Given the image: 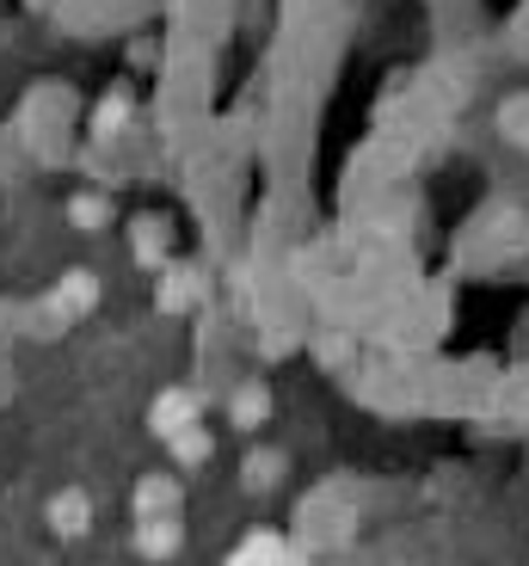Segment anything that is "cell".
<instances>
[{"label":"cell","mask_w":529,"mask_h":566,"mask_svg":"<svg viewBox=\"0 0 529 566\" xmlns=\"http://www.w3.org/2000/svg\"><path fill=\"white\" fill-rule=\"evenodd\" d=\"M284 566H301V554H284Z\"/></svg>","instance_id":"13"},{"label":"cell","mask_w":529,"mask_h":566,"mask_svg":"<svg viewBox=\"0 0 529 566\" xmlns=\"http://www.w3.org/2000/svg\"><path fill=\"white\" fill-rule=\"evenodd\" d=\"M124 124H129V99H105L93 112V129H124Z\"/></svg>","instance_id":"12"},{"label":"cell","mask_w":529,"mask_h":566,"mask_svg":"<svg viewBox=\"0 0 529 566\" xmlns=\"http://www.w3.org/2000/svg\"><path fill=\"white\" fill-rule=\"evenodd\" d=\"M179 542H186L179 517H142V530H136V548H142L148 560H172V554H179Z\"/></svg>","instance_id":"3"},{"label":"cell","mask_w":529,"mask_h":566,"mask_svg":"<svg viewBox=\"0 0 529 566\" xmlns=\"http://www.w3.org/2000/svg\"><path fill=\"white\" fill-rule=\"evenodd\" d=\"M50 530H56L62 542L86 536V530H93V499H86L81 486H68V493H56V499H50Z\"/></svg>","instance_id":"1"},{"label":"cell","mask_w":529,"mask_h":566,"mask_svg":"<svg viewBox=\"0 0 529 566\" xmlns=\"http://www.w3.org/2000/svg\"><path fill=\"white\" fill-rule=\"evenodd\" d=\"M284 542L272 536V530H253V536L241 542V548H234V560L229 566H284Z\"/></svg>","instance_id":"6"},{"label":"cell","mask_w":529,"mask_h":566,"mask_svg":"<svg viewBox=\"0 0 529 566\" xmlns=\"http://www.w3.org/2000/svg\"><path fill=\"white\" fill-rule=\"evenodd\" d=\"M148 424H155L160 438H179V431H191V424H198V400L179 395V388H167V395L148 407Z\"/></svg>","instance_id":"2"},{"label":"cell","mask_w":529,"mask_h":566,"mask_svg":"<svg viewBox=\"0 0 529 566\" xmlns=\"http://www.w3.org/2000/svg\"><path fill=\"white\" fill-rule=\"evenodd\" d=\"M172 443V455H179V462H203V455H210V438H203L198 424H191V431H179V438H167Z\"/></svg>","instance_id":"11"},{"label":"cell","mask_w":529,"mask_h":566,"mask_svg":"<svg viewBox=\"0 0 529 566\" xmlns=\"http://www.w3.org/2000/svg\"><path fill=\"white\" fill-rule=\"evenodd\" d=\"M56 302L68 314H86L93 302H99V277L93 271H62V283H56Z\"/></svg>","instance_id":"5"},{"label":"cell","mask_w":529,"mask_h":566,"mask_svg":"<svg viewBox=\"0 0 529 566\" xmlns=\"http://www.w3.org/2000/svg\"><path fill=\"white\" fill-rule=\"evenodd\" d=\"M68 222H74V228H99V222H112V203L93 198V191H81V198L68 203Z\"/></svg>","instance_id":"8"},{"label":"cell","mask_w":529,"mask_h":566,"mask_svg":"<svg viewBox=\"0 0 529 566\" xmlns=\"http://www.w3.org/2000/svg\"><path fill=\"white\" fill-rule=\"evenodd\" d=\"M136 259H142V265H167V247H160V228L155 222L136 228Z\"/></svg>","instance_id":"10"},{"label":"cell","mask_w":529,"mask_h":566,"mask_svg":"<svg viewBox=\"0 0 529 566\" xmlns=\"http://www.w3.org/2000/svg\"><path fill=\"white\" fill-rule=\"evenodd\" d=\"M265 412H272V400H265V388H258V382H246V388H241V400H234V419H241V424H258Z\"/></svg>","instance_id":"9"},{"label":"cell","mask_w":529,"mask_h":566,"mask_svg":"<svg viewBox=\"0 0 529 566\" xmlns=\"http://www.w3.org/2000/svg\"><path fill=\"white\" fill-rule=\"evenodd\" d=\"M136 517H179V486H172L167 474H148V481L136 486Z\"/></svg>","instance_id":"4"},{"label":"cell","mask_w":529,"mask_h":566,"mask_svg":"<svg viewBox=\"0 0 529 566\" xmlns=\"http://www.w3.org/2000/svg\"><path fill=\"white\" fill-rule=\"evenodd\" d=\"M155 302L160 308H191V302H198V277H191V271H160Z\"/></svg>","instance_id":"7"}]
</instances>
